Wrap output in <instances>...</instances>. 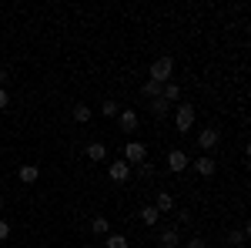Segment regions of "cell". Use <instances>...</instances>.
<instances>
[{
    "instance_id": "1",
    "label": "cell",
    "mask_w": 251,
    "mask_h": 248,
    "mask_svg": "<svg viewBox=\"0 0 251 248\" xmlns=\"http://www.w3.org/2000/svg\"><path fill=\"white\" fill-rule=\"evenodd\" d=\"M174 74V57L171 54H161L157 60H151V81H157V84H168Z\"/></svg>"
},
{
    "instance_id": "2",
    "label": "cell",
    "mask_w": 251,
    "mask_h": 248,
    "mask_svg": "<svg viewBox=\"0 0 251 248\" xmlns=\"http://www.w3.org/2000/svg\"><path fill=\"white\" fill-rule=\"evenodd\" d=\"M174 124H177V131H191L194 128V104H177V114H174Z\"/></svg>"
},
{
    "instance_id": "3",
    "label": "cell",
    "mask_w": 251,
    "mask_h": 248,
    "mask_svg": "<svg viewBox=\"0 0 251 248\" xmlns=\"http://www.w3.org/2000/svg\"><path fill=\"white\" fill-rule=\"evenodd\" d=\"M121 161H127V165H141V161H148V148L141 144V141H131L127 148H124V158Z\"/></svg>"
},
{
    "instance_id": "4",
    "label": "cell",
    "mask_w": 251,
    "mask_h": 248,
    "mask_svg": "<svg viewBox=\"0 0 251 248\" xmlns=\"http://www.w3.org/2000/svg\"><path fill=\"white\" fill-rule=\"evenodd\" d=\"M117 124H121V131H124V134H131V131H137L141 117H137V111H131V108H124V111L117 114Z\"/></svg>"
},
{
    "instance_id": "5",
    "label": "cell",
    "mask_w": 251,
    "mask_h": 248,
    "mask_svg": "<svg viewBox=\"0 0 251 248\" xmlns=\"http://www.w3.org/2000/svg\"><path fill=\"white\" fill-rule=\"evenodd\" d=\"M218 141H221V134H218V128H204V131L198 134V148H201L204 154L211 151V148L218 144Z\"/></svg>"
},
{
    "instance_id": "6",
    "label": "cell",
    "mask_w": 251,
    "mask_h": 248,
    "mask_svg": "<svg viewBox=\"0 0 251 248\" xmlns=\"http://www.w3.org/2000/svg\"><path fill=\"white\" fill-rule=\"evenodd\" d=\"M188 165H191V158H188V154L181 151V148H174V151H168V168H171L174 174H177V171H184Z\"/></svg>"
},
{
    "instance_id": "7",
    "label": "cell",
    "mask_w": 251,
    "mask_h": 248,
    "mask_svg": "<svg viewBox=\"0 0 251 248\" xmlns=\"http://www.w3.org/2000/svg\"><path fill=\"white\" fill-rule=\"evenodd\" d=\"M107 174H111V181H117V185H124V181L131 178V165H127V161H114V165L107 168Z\"/></svg>"
},
{
    "instance_id": "8",
    "label": "cell",
    "mask_w": 251,
    "mask_h": 248,
    "mask_svg": "<svg viewBox=\"0 0 251 248\" xmlns=\"http://www.w3.org/2000/svg\"><path fill=\"white\" fill-rule=\"evenodd\" d=\"M194 171L201 174V178H211V174L218 171V165H214V158H211V154H201V158L194 161Z\"/></svg>"
},
{
    "instance_id": "9",
    "label": "cell",
    "mask_w": 251,
    "mask_h": 248,
    "mask_svg": "<svg viewBox=\"0 0 251 248\" xmlns=\"http://www.w3.org/2000/svg\"><path fill=\"white\" fill-rule=\"evenodd\" d=\"M157 245H161V248H177V245H181V231H177V228H164V231H161V238H157Z\"/></svg>"
},
{
    "instance_id": "10",
    "label": "cell",
    "mask_w": 251,
    "mask_h": 248,
    "mask_svg": "<svg viewBox=\"0 0 251 248\" xmlns=\"http://www.w3.org/2000/svg\"><path fill=\"white\" fill-rule=\"evenodd\" d=\"M17 178L24 181V185H34V181L40 178V168H37V165H20V168H17Z\"/></svg>"
},
{
    "instance_id": "11",
    "label": "cell",
    "mask_w": 251,
    "mask_h": 248,
    "mask_svg": "<svg viewBox=\"0 0 251 248\" xmlns=\"http://www.w3.org/2000/svg\"><path fill=\"white\" fill-rule=\"evenodd\" d=\"M161 97H164L168 104H177V101H181V87H177L174 81H168V84L161 87Z\"/></svg>"
},
{
    "instance_id": "12",
    "label": "cell",
    "mask_w": 251,
    "mask_h": 248,
    "mask_svg": "<svg viewBox=\"0 0 251 248\" xmlns=\"http://www.w3.org/2000/svg\"><path fill=\"white\" fill-rule=\"evenodd\" d=\"M141 221H144L148 228H154L157 221H161V215H157V208H154V205H144V208H141Z\"/></svg>"
},
{
    "instance_id": "13",
    "label": "cell",
    "mask_w": 251,
    "mask_h": 248,
    "mask_svg": "<svg viewBox=\"0 0 251 248\" xmlns=\"http://www.w3.org/2000/svg\"><path fill=\"white\" fill-rule=\"evenodd\" d=\"M161 87H164V84H157V81H151V77H148V81H144V87H141V94L154 101V97H161Z\"/></svg>"
},
{
    "instance_id": "14",
    "label": "cell",
    "mask_w": 251,
    "mask_h": 248,
    "mask_svg": "<svg viewBox=\"0 0 251 248\" xmlns=\"http://www.w3.org/2000/svg\"><path fill=\"white\" fill-rule=\"evenodd\" d=\"M168 111H171V104H168L164 97H154V101H151V114L154 117H168Z\"/></svg>"
},
{
    "instance_id": "15",
    "label": "cell",
    "mask_w": 251,
    "mask_h": 248,
    "mask_svg": "<svg viewBox=\"0 0 251 248\" xmlns=\"http://www.w3.org/2000/svg\"><path fill=\"white\" fill-rule=\"evenodd\" d=\"M87 158H91V161H104V158H107V148H104L100 141H94V144H87Z\"/></svg>"
},
{
    "instance_id": "16",
    "label": "cell",
    "mask_w": 251,
    "mask_h": 248,
    "mask_svg": "<svg viewBox=\"0 0 251 248\" xmlns=\"http://www.w3.org/2000/svg\"><path fill=\"white\" fill-rule=\"evenodd\" d=\"M154 174H157V168L151 161H141V165H137V178H141V181H151Z\"/></svg>"
},
{
    "instance_id": "17",
    "label": "cell",
    "mask_w": 251,
    "mask_h": 248,
    "mask_svg": "<svg viewBox=\"0 0 251 248\" xmlns=\"http://www.w3.org/2000/svg\"><path fill=\"white\" fill-rule=\"evenodd\" d=\"M100 114H104V117H117V114H121V104H117L114 97H107V101L100 104Z\"/></svg>"
},
{
    "instance_id": "18",
    "label": "cell",
    "mask_w": 251,
    "mask_h": 248,
    "mask_svg": "<svg viewBox=\"0 0 251 248\" xmlns=\"http://www.w3.org/2000/svg\"><path fill=\"white\" fill-rule=\"evenodd\" d=\"M157 215H161V211H174V198L171 194H168V191H161V194H157Z\"/></svg>"
},
{
    "instance_id": "19",
    "label": "cell",
    "mask_w": 251,
    "mask_h": 248,
    "mask_svg": "<svg viewBox=\"0 0 251 248\" xmlns=\"http://www.w3.org/2000/svg\"><path fill=\"white\" fill-rule=\"evenodd\" d=\"M71 114H74L77 124H87V121H91V108H87V104H74V111H71Z\"/></svg>"
},
{
    "instance_id": "20",
    "label": "cell",
    "mask_w": 251,
    "mask_h": 248,
    "mask_svg": "<svg viewBox=\"0 0 251 248\" xmlns=\"http://www.w3.org/2000/svg\"><path fill=\"white\" fill-rule=\"evenodd\" d=\"M91 231H94V235H107V231H111V221H107L104 215H97L94 221H91Z\"/></svg>"
},
{
    "instance_id": "21",
    "label": "cell",
    "mask_w": 251,
    "mask_h": 248,
    "mask_svg": "<svg viewBox=\"0 0 251 248\" xmlns=\"http://www.w3.org/2000/svg\"><path fill=\"white\" fill-rule=\"evenodd\" d=\"M245 238H248V231H245V228H238V231H228V242H231L234 248H241V245H245Z\"/></svg>"
},
{
    "instance_id": "22",
    "label": "cell",
    "mask_w": 251,
    "mask_h": 248,
    "mask_svg": "<svg viewBox=\"0 0 251 248\" xmlns=\"http://www.w3.org/2000/svg\"><path fill=\"white\" fill-rule=\"evenodd\" d=\"M107 248H131L124 235H107Z\"/></svg>"
},
{
    "instance_id": "23",
    "label": "cell",
    "mask_w": 251,
    "mask_h": 248,
    "mask_svg": "<svg viewBox=\"0 0 251 248\" xmlns=\"http://www.w3.org/2000/svg\"><path fill=\"white\" fill-rule=\"evenodd\" d=\"M7 235H10V221L0 218V242H7Z\"/></svg>"
},
{
    "instance_id": "24",
    "label": "cell",
    "mask_w": 251,
    "mask_h": 248,
    "mask_svg": "<svg viewBox=\"0 0 251 248\" xmlns=\"http://www.w3.org/2000/svg\"><path fill=\"white\" fill-rule=\"evenodd\" d=\"M7 104H10V94H7V91H3V87H0V111H3V108H7Z\"/></svg>"
},
{
    "instance_id": "25",
    "label": "cell",
    "mask_w": 251,
    "mask_h": 248,
    "mask_svg": "<svg viewBox=\"0 0 251 248\" xmlns=\"http://www.w3.org/2000/svg\"><path fill=\"white\" fill-rule=\"evenodd\" d=\"M188 248H208V245H204V238H191V242H188Z\"/></svg>"
},
{
    "instance_id": "26",
    "label": "cell",
    "mask_w": 251,
    "mask_h": 248,
    "mask_svg": "<svg viewBox=\"0 0 251 248\" xmlns=\"http://www.w3.org/2000/svg\"><path fill=\"white\" fill-rule=\"evenodd\" d=\"M7 84V67H0V87Z\"/></svg>"
},
{
    "instance_id": "27",
    "label": "cell",
    "mask_w": 251,
    "mask_h": 248,
    "mask_svg": "<svg viewBox=\"0 0 251 248\" xmlns=\"http://www.w3.org/2000/svg\"><path fill=\"white\" fill-rule=\"evenodd\" d=\"M0 208H3V198H0Z\"/></svg>"
},
{
    "instance_id": "28",
    "label": "cell",
    "mask_w": 251,
    "mask_h": 248,
    "mask_svg": "<svg viewBox=\"0 0 251 248\" xmlns=\"http://www.w3.org/2000/svg\"><path fill=\"white\" fill-rule=\"evenodd\" d=\"M40 248H47V245H40Z\"/></svg>"
}]
</instances>
